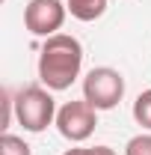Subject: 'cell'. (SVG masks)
<instances>
[{"mask_svg": "<svg viewBox=\"0 0 151 155\" xmlns=\"http://www.w3.org/2000/svg\"><path fill=\"white\" fill-rule=\"evenodd\" d=\"M83 69V45L68 33H57L48 36L42 51H39V81L54 90L62 93L80 78Z\"/></svg>", "mask_w": 151, "mask_h": 155, "instance_id": "6da1fadb", "label": "cell"}, {"mask_svg": "<svg viewBox=\"0 0 151 155\" xmlns=\"http://www.w3.org/2000/svg\"><path fill=\"white\" fill-rule=\"evenodd\" d=\"M15 119L30 134H39L51 122H57V101L51 96V90L36 87V84L33 87H21L15 93Z\"/></svg>", "mask_w": 151, "mask_h": 155, "instance_id": "7a4b0ae2", "label": "cell"}, {"mask_svg": "<svg viewBox=\"0 0 151 155\" xmlns=\"http://www.w3.org/2000/svg\"><path fill=\"white\" fill-rule=\"evenodd\" d=\"M83 98L92 104L95 110H113L116 104L125 98V78L119 69L98 66L83 78Z\"/></svg>", "mask_w": 151, "mask_h": 155, "instance_id": "3957f363", "label": "cell"}, {"mask_svg": "<svg viewBox=\"0 0 151 155\" xmlns=\"http://www.w3.org/2000/svg\"><path fill=\"white\" fill-rule=\"evenodd\" d=\"M98 125V110L83 98V101H65L57 110V128L59 134L71 143H83L86 137H92Z\"/></svg>", "mask_w": 151, "mask_h": 155, "instance_id": "277c9868", "label": "cell"}, {"mask_svg": "<svg viewBox=\"0 0 151 155\" xmlns=\"http://www.w3.org/2000/svg\"><path fill=\"white\" fill-rule=\"evenodd\" d=\"M68 15V6L62 0H30L24 6V27L33 33V36H57L65 24Z\"/></svg>", "mask_w": 151, "mask_h": 155, "instance_id": "5b68a950", "label": "cell"}, {"mask_svg": "<svg viewBox=\"0 0 151 155\" xmlns=\"http://www.w3.org/2000/svg\"><path fill=\"white\" fill-rule=\"evenodd\" d=\"M65 6L77 21H98L107 12V0H65Z\"/></svg>", "mask_w": 151, "mask_h": 155, "instance_id": "8992f818", "label": "cell"}, {"mask_svg": "<svg viewBox=\"0 0 151 155\" xmlns=\"http://www.w3.org/2000/svg\"><path fill=\"white\" fill-rule=\"evenodd\" d=\"M133 119H136V125H142V128L151 131V90L136 96V101H133Z\"/></svg>", "mask_w": 151, "mask_h": 155, "instance_id": "52a82bcc", "label": "cell"}, {"mask_svg": "<svg viewBox=\"0 0 151 155\" xmlns=\"http://www.w3.org/2000/svg\"><path fill=\"white\" fill-rule=\"evenodd\" d=\"M0 155H33V152H30V146L24 143V137L3 131V137H0Z\"/></svg>", "mask_w": 151, "mask_h": 155, "instance_id": "ba28073f", "label": "cell"}, {"mask_svg": "<svg viewBox=\"0 0 151 155\" xmlns=\"http://www.w3.org/2000/svg\"><path fill=\"white\" fill-rule=\"evenodd\" d=\"M125 155H151V134H136L128 140Z\"/></svg>", "mask_w": 151, "mask_h": 155, "instance_id": "9c48e42d", "label": "cell"}, {"mask_svg": "<svg viewBox=\"0 0 151 155\" xmlns=\"http://www.w3.org/2000/svg\"><path fill=\"white\" fill-rule=\"evenodd\" d=\"M89 155H116V152L110 149V146H92V149H89Z\"/></svg>", "mask_w": 151, "mask_h": 155, "instance_id": "30bf717a", "label": "cell"}, {"mask_svg": "<svg viewBox=\"0 0 151 155\" xmlns=\"http://www.w3.org/2000/svg\"><path fill=\"white\" fill-rule=\"evenodd\" d=\"M62 155H89V149H80V146H77V149H65Z\"/></svg>", "mask_w": 151, "mask_h": 155, "instance_id": "8fae6325", "label": "cell"}]
</instances>
